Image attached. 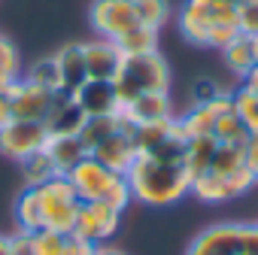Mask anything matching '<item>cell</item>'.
<instances>
[{"instance_id": "obj_1", "label": "cell", "mask_w": 258, "mask_h": 255, "mask_svg": "<svg viewBox=\"0 0 258 255\" xmlns=\"http://www.w3.org/2000/svg\"><path fill=\"white\" fill-rule=\"evenodd\" d=\"M131 198L146 207H173L191 192V173L182 164H164L149 155H137L124 173Z\"/></svg>"}, {"instance_id": "obj_23", "label": "cell", "mask_w": 258, "mask_h": 255, "mask_svg": "<svg viewBox=\"0 0 258 255\" xmlns=\"http://www.w3.org/2000/svg\"><path fill=\"white\" fill-rule=\"evenodd\" d=\"M19 167H22V176H25V185H28V188L43 185V182H49V179L61 176V173H58V167H55V161H52V155H49L46 149H40V152L28 155L25 161H19Z\"/></svg>"}, {"instance_id": "obj_20", "label": "cell", "mask_w": 258, "mask_h": 255, "mask_svg": "<svg viewBox=\"0 0 258 255\" xmlns=\"http://www.w3.org/2000/svg\"><path fill=\"white\" fill-rule=\"evenodd\" d=\"M216 149H219V140L213 134L210 137H191V140H185V161H182V167L191 173V179L201 176V173H207L213 167Z\"/></svg>"}, {"instance_id": "obj_30", "label": "cell", "mask_w": 258, "mask_h": 255, "mask_svg": "<svg viewBox=\"0 0 258 255\" xmlns=\"http://www.w3.org/2000/svg\"><path fill=\"white\" fill-rule=\"evenodd\" d=\"M0 76L4 79H22V55L10 37L0 34Z\"/></svg>"}, {"instance_id": "obj_33", "label": "cell", "mask_w": 258, "mask_h": 255, "mask_svg": "<svg viewBox=\"0 0 258 255\" xmlns=\"http://www.w3.org/2000/svg\"><path fill=\"white\" fill-rule=\"evenodd\" d=\"M219 94H222V85H219L216 79H210V76H201V79H195V82H191V88H188L191 106H204V103L216 100Z\"/></svg>"}, {"instance_id": "obj_2", "label": "cell", "mask_w": 258, "mask_h": 255, "mask_svg": "<svg viewBox=\"0 0 258 255\" xmlns=\"http://www.w3.org/2000/svg\"><path fill=\"white\" fill-rule=\"evenodd\" d=\"M76 198L82 204H106L112 210H127V204H131V188H127V179L124 173H115L109 167H103L97 158H82L70 173H67Z\"/></svg>"}, {"instance_id": "obj_40", "label": "cell", "mask_w": 258, "mask_h": 255, "mask_svg": "<svg viewBox=\"0 0 258 255\" xmlns=\"http://www.w3.org/2000/svg\"><path fill=\"white\" fill-rule=\"evenodd\" d=\"M94 255H124V249H118L112 243H97L94 246Z\"/></svg>"}, {"instance_id": "obj_31", "label": "cell", "mask_w": 258, "mask_h": 255, "mask_svg": "<svg viewBox=\"0 0 258 255\" xmlns=\"http://www.w3.org/2000/svg\"><path fill=\"white\" fill-rule=\"evenodd\" d=\"M31 243H34V252L37 255H61L64 252V243H67V234L52 231V228H40V231L31 234Z\"/></svg>"}, {"instance_id": "obj_14", "label": "cell", "mask_w": 258, "mask_h": 255, "mask_svg": "<svg viewBox=\"0 0 258 255\" xmlns=\"http://www.w3.org/2000/svg\"><path fill=\"white\" fill-rule=\"evenodd\" d=\"M10 103H13V118H22V121H43L46 112H49V103H52V94L25 82V79H16L10 88Z\"/></svg>"}, {"instance_id": "obj_18", "label": "cell", "mask_w": 258, "mask_h": 255, "mask_svg": "<svg viewBox=\"0 0 258 255\" xmlns=\"http://www.w3.org/2000/svg\"><path fill=\"white\" fill-rule=\"evenodd\" d=\"M131 134H134L137 152H140V155H149V152L158 149L164 140H170V137H176V134H182V131H179V124H176V115H170V118H158V121L137 124Z\"/></svg>"}, {"instance_id": "obj_8", "label": "cell", "mask_w": 258, "mask_h": 255, "mask_svg": "<svg viewBox=\"0 0 258 255\" xmlns=\"http://www.w3.org/2000/svg\"><path fill=\"white\" fill-rule=\"evenodd\" d=\"M88 22H91L94 34L103 40H118L131 28L140 25L134 0H94L88 10Z\"/></svg>"}, {"instance_id": "obj_29", "label": "cell", "mask_w": 258, "mask_h": 255, "mask_svg": "<svg viewBox=\"0 0 258 255\" xmlns=\"http://www.w3.org/2000/svg\"><path fill=\"white\" fill-rule=\"evenodd\" d=\"M134 10H137L140 25L161 31V25H167L170 19V0H134Z\"/></svg>"}, {"instance_id": "obj_13", "label": "cell", "mask_w": 258, "mask_h": 255, "mask_svg": "<svg viewBox=\"0 0 258 255\" xmlns=\"http://www.w3.org/2000/svg\"><path fill=\"white\" fill-rule=\"evenodd\" d=\"M82 58H85V70H88V79H112L124 61L121 49L115 40H103V37H94L88 43H82Z\"/></svg>"}, {"instance_id": "obj_34", "label": "cell", "mask_w": 258, "mask_h": 255, "mask_svg": "<svg viewBox=\"0 0 258 255\" xmlns=\"http://www.w3.org/2000/svg\"><path fill=\"white\" fill-rule=\"evenodd\" d=\"M237 25H240V34L246 37L258 34V0H243L237 7Z\"/></svg>"}, {"instance_id": "obj_37", "label": "cell", "mask_w": 258, "mask_h": 255, "mask_svg": "<svg viewBox=\"0 0 258 255\" xmlns=\"http://www.w3.org/2000/svg\"><path fill=\"white\" fill-rule=\"evenodd\" d=\"M243 164L252 173V179L258 182V137H249L246 140V146H243Z\"/></svg>"}, {"instance_id": "obj_3", "label": "cell", "mask_w": 258, "mask_h": 255, "mask_svg": "<svg viewBox=\"0 0 258 255\" xmlns=\"http://www.w3.org/2000/svg\"><path fill=\"white\" fill-rule=\"evenodd\" d=\"M115 88V97L121 106H127L134 97L146 91H167L170 88V67L161 52H146V55H131L124 58L118 73L109 79Z\"/></svg>"}, {"instance_id": "obj_19", "label": "cell", "mask_w": 258, "mask_h": 255, "mask_svg": "<svg viewBox=\"0 0 258 255\" xmlns=\"http://www.w3.org/2000/svg\"><path fill=\"white\" fill-rule=\"evenodd\" d=\"M46 152L52 155V161H55V167H58V173L61 176H67L82 158H88L91 152H88V146L79 140V137H49V143H46Z\"/></svg>"}, {"instance_id": "obj_21", "label": "cell", "mask_w": 258, "mask_h": 255, "mask_svg": "<svg viewBox=\"0 0 258 255\" xmlns=\"http://www.w3.org/2000/svg\"><path fill=\"white\" fill-rule=\"evenodd\" d=\"M127 121H124V115L121 112H115V115H91V118H85V124H82V131H79V140L88 146V152L97 146V143H103L109 134H115L118 128H124Z\"/></svg>"}, {"instance_id": "obj_6", "label": "cell", "mask_w": 258, "mask_h": 255, "mask_svg": "<svg viewBox=\"0 0 258 255\" xmlns=\"http://www.w3.org/2000/svg\"><path fill=\"white\" fill-rule=\"evenodd\" d=\"M252 185H255V179H252V173L246 167H240L234 173H225V176L207 170V173L191 179V192L188 195L204 201V204H228V201H237V198L249 195Z\"/></svg>"}, {"instance_id": "obj_38", "label": "cell", "mask_w": 258, "mask_h": 255, "mask_svg": "<svg viewBox=\"0 0 258 255\" xmlns=\"http://www.w3.org/2000/svg\"><path fill=\"white\" fill-rule=\"evenodd\" d=\"M61 255H94V243H88L76 234H67V243H64Z\"/></svg>"}, {"instance_id": "obj_36", "label": "cell", "mask_w": 258, "mask_h": 255, "mask_svg": "<svg viewBox=\"0 0 258 255\" xmlns=\"http://www.w3.org/2000/svg\"><path fill=\"white\" fill-rule=\"evenodd\" d=\"M10 255H37L28 231H16V234H10Z\"/></svg>"}, {"instance_id": "obj_43", "label": "cell", "mask_w": 258, "mask_h": 255, "mask_svg": "<svg viewBox=\"0 0 258 255\" xmlns=\"http://www.w3.org/2000/svg\"><path fill=\"white\" fill-rule=\"evenodd\" d=\"M249 46H252V58H255V64H258V34L249 37Z\"/></svg>"}, {"instance_id": "obj_16", "label": "cell", "mask_w": 258, "mask_h": 255, "mask_svg": "<svg viewBox=\"0 0 258 255\" xmlns=\"http://www.w3.org/2000/svg\"><path fill=\"white\" fill-rule=\"evenodd\" d=\"M121 115L131 128L146 124V121H158V118H170L173 115V100H170L167 91H146V94L134 97L127 106H121Z\"/></svg>"}, {"instance_id": "obj_4", "label": "cell", "mask_w": 258, "mask_h": 255, "mask_svg": "<svg viewBox=\"0 0 258 255\" xmlns=\"http://www.w3.org/2000/svg\"><path fill=\"white\" fill-rule=\"evenodd\" d=\"M228 19H237V7L231 0H185L179 7L176 25L191 46H207L210 31Z\"/></svg>"}, {"instance_id": "obj_24", "label": "cell", "mask_w": 258, "mask_h": 255, "mask_svg": "<svg viewBox=\"0 0 258 255\" xmlns=\"http://www.w3.org/2000/svg\"><path fill=\"white\" fill-rule=\"evenodd\" d=\"M22 79L31 82V85H37V88H43V91H49V94H58L61 91V70H58L55 55L34 61L28 67V73H22Z\"/></svg>"}, {"instance_id": "obj_42", "label": "cell", "mask_w": 258, "mask_h": 255, "mask_svg": "<svg viewBox=\"0 0 258 255\" xmlns=\"http://www.w3.org/2000/svg\"><path fill=\"white\" fill-rule=\"evenodd\" d=\"M0 255H10V237L0 234Z\"/></svg>"}, {"instance_id": "obj_9", "label": "cell", "mask_w": 258, "mask_h": 255, "mask_svg": "<svg viewBox=\"0 0 258 255\" xmlns=\"http://www.w3.org/2000/svg\"><path fill=\"white\" fill-rule=\"evenodd\" d=\"M121 210H112L106 204H79V213H76V222H73V231L76 237L88 240V243H109L115 237V231L121 228Z\"/></svg>"}, {"instance_id": "obj_25", "label": "cell", "mask_w": 258, "mask_h": 255, "mask_svg": "<svg viewBox=\"0 0 258 255\" xmlns=\"http://www.w3.org/2000/svg\"><path fill=\"white\" fill-rule=\"evenodd\" d=\"M115 43H118V49H121L124 58H131V55H146V52H158V31L149 28V25H137V28L127 31L124 37H118Z\"/></svg>"}, {"instance_id": "obj_15", "label": "cell", "mask_w": 258, "mask_h": 255, "mask_svg": "<svg viewBox=\"0 0 258 255\" xmlns=\"http://www.w3.org/2000/svg\"><path fill=\"white\" fill-rule=\"evenodd\" d=\"M76 103L82 106V112L91 115H115L121 112V103L115 97V88L109 79H85L76 91H73Z\"/></svg>"}, {"instance_id": "obj_26", "label": "cell", "mask_w": 258, "mask_h": 255, "mask_svg": "<svg viewBox=\"0 0 258 255\" xmlns=\"http://www.w3.org/2000/svg\"><path fill=\"white\" fill-rule=\"evenodd\" d=\"M16 222H19V231H40L43 228V213H40V201H37V188H28L19 195L16 201Z\"/></svg>"}, {"instance_id": "obj_17", "label": "cell", "mask_w": 258, "mask_h": 255, "mask_svg": "<svg viewBox=\"0 0 258 255\" xmlns=\"http://www.w3.org/2000/svg\"><path fill=\"white\" fill-rule=\"evenodd\" d=\"M55 61H58V70H61V91L73 94L88 79L85 58H82V43H67L64 49L55 52Z\"/></svg>"}, {"instance_id": "obj_10", "label": "cell", "mask_w": 258, "mask_h": 255, "mask_svg": "<svg viewBox=\"0 0 258 255\" xmlns=\"http://www.w3.org/2000/svg\"><path fill=\"white\" fill-rule=\"evenodd\" d=\"M85 118L88 115L82 112V106L76 103V97L58 91V94H52V103H49V112H46L43 124H46L49 137H79Z\"/></svg>"}, {"instance_id": "obj_7", "label": "cell", "mask_w": 258, "mask_h": 255, "mask_svg": "<svg viewBox=\"0 0 258 255\" xmlns=\"http://www.w3.org/2000/svg\"><path fill=\"white\" fill-rule=\"evenodd\" d=\"M46 143H49V131L43 121L10 118L7 124H0V155L13 161H25L28 155L46 149Z\"/></svg>"}, {"instance_id": "obj_41", "label": "cell", "mask_w": 258, "mask_h": 255, "mask_svg": "<svg viewBox=\"0 0 258 255\" xmlns=\"http://www.w3.org/2000/svg\"><path fill=\"white\" fill-rule=\"evenodd\" d=\"M243 85H249V88H252V91L258 94V64H255V67H252V70H249V73L243 76Z\"/></svg>"}, {"instance_id": "obj_35", "label": "cell", "mask_w": 258, "mask_h": 255, "mask_svg": "<svg viewBox=\"0 0 258 255\" xmlns=\"http://www.w3.org/2000/svg\"><path fill=\"white\" fill-rule=\"evenodd\" d=\"M240 255H258V225L240 228Z\"/></svg>"}, {"instance_id": "obj_32", "label": "cell", "mask_w": 258, "mask_h": 255, "mask_svg": "<svg viewBox=\"0 0 258 255\" xmlns=\"http://www.w3.org/2000/svg\"><path fill=\"white\" fill-rule=\"evenodd\" d=\"M240 167H246V164H243V146H225V143H219L210 170L225 176V173H234V170H240Z\"/></svg>"}, {"instance_id": "obj_22", "label": "cell", "mask_w": 258, "mask_h": 255, "mask_svg": "<svg viewBox=\"0 0 258 255\" xmlns=\"http://www.w3.org/2000/svg\"><path fill=\"white\" fill-rule=\"evenodd\" d=\"M222 52V61H225V67L234 73V76H246L252 67H255V58H252V46H249V37L246 34H237L228 46H222L219 49Z\"/></svg>"}, {"instance_id": "obj_44", "label": "cell", "mask_w": 258, "mask_h": 255, "mask_svg": "<svg viewBox=\"0 0 258 255\" xmlns=\"http://www.w3.org/2000/svg\"><path fill=\"white\" fill-rule=\"evenodd\" d=\"M13 82H16V79H4V76H0V91H7V88H10Z\"/></svg>"}, {"instance_id": "obj_28", "label": "cell", "mask_w": 258, "mask_h": 255, "mask_svg": "<svg viewBox=\"0 0 258 255\" xmlns=\"http://www.w3.org/2000/svg\"><path fill=\"white\" fill-rule=\"evenodd\" d=\"M213 137H216L219 143H225V146H246V140H249V131H246L243 118H240V115L231 109V112H225V115H219V118H216Z\"/></svg>"}, {"instance_id": "obj_12", "label": "cell", "mask_w": 258, "mask_h": 255, "mask_svg": "<svg viewBox=\"0 0 258 255\" xmlns=\"http://www.w3.org/2000/svg\"><path fill=\"white\" fill-rule=\"evenodd\" d=\"M240 228L237 222H219L204 228L185 255H240Z\"/></svg>"}, {"instance_id": "obj_11", "label": "cell", "mask_w": 258, "mask_h": 255, "mask_svg": "<svg viewBox=\"0 0 258 255\" xmlns=\"http://www.w3.org/2000/svg\"><path fill=\"white\" fill-rule=\"evenodd\" d=\"M131 131H134L131 124L118 128L115 134H109L103 143H97V146L91 149V158H97L103 167H109V170H115V173H127V167H131L134 158L140 155Z\"/></svg>"}, {"instance_id": "obj_27", "label": "cell", "mask_w": 258, "mask_h": 255, "mask_svg": "<svg viewBox=\"0 0 258 255\" xmlns=\"http://www.w3.org/2000/svg\"><path fill=\"white\" fill-rule=\"evenodd\" d=\"M231 97H234V112L243 118L249 137H258V94L240 82V88H234Z\"/></svg>"}, {"instance_id": "obj_39", "label": "cell", "mask_w": 258, "mask_h": 255, "mask_svg": "<svg viewBox=\"0 0 258 255\" xmlns=\"http://www.w3.org/2000/svg\"><path fill=\"white\" fill-rule=\"evenodd\" d=\"M13 118V103H10V91H0V124H7Z\"/></svg>"}, {"instance_id": "obj_5", "label": "cell", "mask_w": 258, "mask_h": 255, "mask_svg": "<svg viewBox=\"0 0 258 255\" xmlns=\"http://www.w3.org/2000/svg\"><path fill=\"white\" fill-rule=\"evenodd\" d=\"M37 188V201H40V213H43V228H52V231H61V234H70L73 231V222H76V213H79V198L70 185L67 176H55L43 185H34Z\"/></svg>"}]
</instances>
